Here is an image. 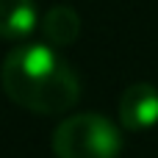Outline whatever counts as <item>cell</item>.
<instances>
[{"label":"cell","mask_w":158,"mask_h":158,"mask_svg":"<svg viewBox=\"0 0 158 158\" xmlns=\"http://www.w3.org/2000/svg\"><path fill=\"white\" fill-rule=\"evenodd\" d=\"M42 31H44L47 44H53V47H69L81 36V17L67 3L50 6L44 11V17H42Z\"/></svg>","instance_id":"5"},{"label":"cell","mask_w":158,"mask_h":158,"mask_svg":"<svg viewBox=\"0 0 158 158\" xmlns=\"http://www.w3.org/2000/svg\"><path fill=\"white\" fill-rule=\"evenodd\" d=\"M0 86L17 106L47 117L67 114L81 100V81L53 44H17L0 64Z\"/></svg>","instance_id":"1"},{"label":"cell","mask_w":158,"mask_h":158,"mask_svg":"<svg viewBox=\"0 0 158 158\" xmlns=\"http://www.w3.org/2000/svg\"><path fill=\"white\" fill-rule=\"evenodd\" d=\"M53 153L56 158H117L122 153V133L103 114H69L53 133Z\"/></svg>","instance_id":"2"},{"label":"cell","mask_w":158,"mask_h":158,"mask_svg":"<svg viewBox=\"0 0 158 158\" xmlns=\"http://www.w3.org/2000/svg\"><path fill=\"white\" fill-rule=\"evenodd\" d=\"M119 122L131 133H144L158 125V89L153 83H131L119 97Z\"/></svg>","instance_id":"3"},{"label":"cell","mask_w":158,"mask_h":158,"mask_svg":"<svg viewBox=\"0 0 158 158\" xmlns=\"http://www.w3.org/2000/svg\"><path fill=\"white\" fill-rule=\"evenodd\" d=\"M39 25V8L33 0H0V39L22 44Z\"/></svg>","instance_id":"4"}]
</instances>
